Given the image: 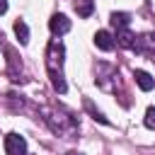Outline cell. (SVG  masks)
<instances>
[{"label": "cell", "mask_w": 155, "mask_h": 155, "mask_svg": "<svg viewBox=\"0 0 155 155\" xmlns=\"http://www.w3.org/2000/svg\"><path fill=\"white\" fill-rule=\"evenodd\" d=\"M5 150H7V155H24L27 153V140L19 133H7L5 136Z\"/></svg>", "instance_id": "obj_1"}, {"label": "cell", "mask_w": 155, "mask_h": 155, "mask_svg": "<svg viewBox=\"0 0 155 155\" xmlns=\"http://www.w3.org/2000/svg\"><path fill=\"white\" fill-rule=\"evenodd\" d=\"M133 51H136V53H148V56H150V61H155V36H153V34H148V36L136 39Z\"/></svg>", "instance_id": "obj_2"}, {"label": "cell", "mask_w": 155, "mask_h": 155, "mask_svg": "<svg viewBox=\"0 0 155 155\" xmlns=\"http://www.w3.org/2000/svg\"><path fill=\"white\" fill-rule=\"evenodd\" d=\"M48 29H51L56 36H61V34L70 31V19H68L65 15H61V12H56V15L48 19Z\"/></svg>", "instance_id": "obj_3"}, {"label": "cell", "mask_w": 155, "mask_h": 155, "mask_svg": "<svg viewBox=\"0 0 155 155\" xmlns=\"http://www.w3.org/2000/svg\"><path fill=\"white\" fill-rule=\"evenodd\" d=\"M94 44H97V48H102V51H111V48H114V36H111L107 29H99V31L94 34Z\"/></svg>", "instance_id": "obj_4"}, {"label": "cell", "mask_w": 155, "mask_h": 155, "mask_svg": "<svg viewBox=\"0 0 155 155\" xmlns=\"http://www.w3.org/2000/svg\"><path fill=\"white\" fill-rule=\"evenodd\" d=\"M116 44L124 46V48H133V44H136V34H131L126 27H124V29H116Z\"/></svg>", "instance_id": "obj_5"}, {"label": "cell", "mask_w": 155, "mask_h": 155, "mask_svg": "<svg viewBox=\"0 0 155 155\" xmlns=\"http://www.w3.org/2000/svg\"><path fill=\"white\" fill-rule=\"evenodd\" d=\"M133 78H136V82H138V87H140L143 92H150V90L155 87V80H153L145 70H136V73H133Z\"/></svg>", "instance_id": "obj_6"}, {"label": "cell", "mask_w": 155, "mask_h": 155, "mask_svg": "<svg viewBox=\"0 0 155 155\" xmlns=\"http://www.w3.org/2000/svg\"><path fill=\"white\" fill-rule=\"evenodd\" d=\"M75 12L80 15V17H90L92 15V10H94V2L92 0H75Z\"/></svg>", "instance_id": "obj_7"}, {"label": "cell", "mask_w": 155, "mask_h": 155, "mask_svg": "<svg viewBox=\"0 0 155 155\" xmlns=\"http://www.w3.org/2000/svg\"><path fill=\"white\" fill-rule=\"evenodd\" d=\"M128 22H131V15H128V12H111V24H114L116 29L128 27Z\"/></svg>", "instance_id": "obj_8"}, {"label": "cell", "mask_w": 155, "mask_h": 155, "mask_svg": "<svg viewBox=\"0 0 155 155\" xmlns=\"http://www.w3.org/2000/svg\"><path fill=\"white\" fill-rule=\"evenodd\" d=\"M15 34H17L19 44H27V41H29V27H27L22 19H17V22H15Z\"/></svg>", "instance_id": "obj_9"}, {"label": "cell", "mask_w": 155, "mask_h": 155, "mask_svg": "<svg viewBox=\"0 0 155 155\" xmlns=\"http://www.w3.org/2000/svg\"><path fill=\"white\" fill-rule=\"evenodd\" d=\"M145 126L155 128V107H148V111H145Z\"/></svg>", "instance_id": "obj_10"}, {"label": "cell", "mask_w": 155, "mask_h": 155, "mask_svg": "<svg viewBox=\"0 0 155 155\" xmlns=\"http://www.w3.org/2000/svg\"><path fill=\"white\" fill-rule=\"evenodd\" d=\"M5 10H7V0H0V15H5Z\"/></svg>", "instance_id": "obj_11"}, {"label": "cell", "mask_w": 155, "mask_h": 155, "mask_svg": "<svg viewBox=\"0 0 155 155\" xmlns=\"http://www.w3.org/2000/svg\"><path fill=\"white\" fill-rule=\"evenodd\" d=\"M68 155H80V153H68Z\"/></svg>", "instance_id": "obj_12"}]
</instances>
